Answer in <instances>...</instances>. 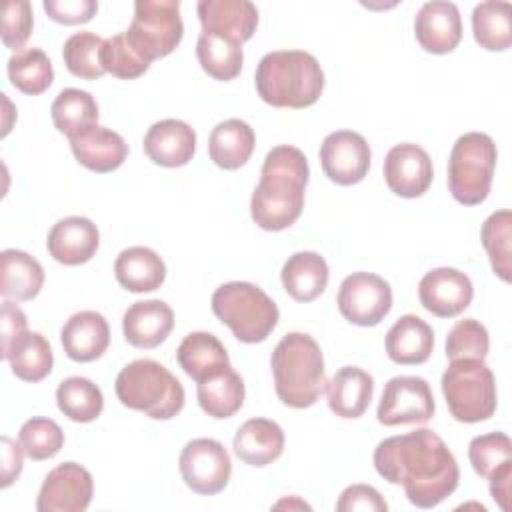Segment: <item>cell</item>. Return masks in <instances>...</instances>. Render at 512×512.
<instances>
[{
    "instance_id": "17",
    "label": "cell",
    "mask_w": 512,
    "mask_h": 512,
    "mask_svg": "<svg viewBox=\"0 0 512 512\" xmlns=\"http://www.w3.org/2000/svg\"><path fill=\"white\" fill-rule=\"evenodd\" d=\"M414 36L430 54H448L462 40V20L454 2L432 0L422 4L414 18Z\"/></svg>"
},
{
    "instance_id": "47",
    "label": "cell",
    "mask_w": 512,
    "mask_h": 512,
    "mask_svg": "<svg viewBox=\"0 0 512 512\" xmlns=\"http://www.w3.org/2000/svg\"><path fill=\"white\" fill-rule=\"evenodd\" d=\"M44 10L54 22L74 26V24L90 22L98 10V2H94V0H44Z\"/></svg>"
},
{
    "instance_id": "28",
    "label": "cell",
    "mask_w": 512,
    "mask_h": 512,
    "mask_svg": "<svg viewBox=\"0 0 512 512\" xmlns=\"http://www.w3.org/2000/svg\"><path fill=\"white\" fill-rule=\"evenodd\" d=\"M256 146L254 130L240 118L218 122L208 138L210 160L222 170H238L244 166Z\"/></svg>"
},
{
    "instance_id": "20",
    "label": "cell",
    "mask_w": 512,
    "mask_h": 512,
    "mask_svg": "<svg viewBox=\"0 0 512 512\" xmlns=\"http://www.w3.org/2000/svg\"><path fill=\"white\" fill-rule=\"evenodd\" d=\"M142 146L154 164L178 168L192 160L196 152V132L178 118H164L148 128Z\"/></svg>"
},
{
    "instance_id": "12",
    "label": "cell",
    "mask_w": 512,
    "mask_h": 512,
    "mask_svg": "<svg viewBox=\"0 0 512 512\" xmlns=\"http://www.w3.org/2000/svg\"><path fill=\"white\" fill-rule=\"evenodd\" d=\"M430 384L420 376H394L386 382L376 418L384 426L426 424L434 416Z\"/></svg>"
},
{
    "instance_id": "50",
    "label": "cell",
    "mask_w": 512,
    "mask_h": 512,
    "mask_svg": "<svg viewBox=\"0 0 512 512\" xmlns=\"http://www.w3.org/2000/svg\"><path fill=\"white\" fill-rule=\"evenodd\" d=\"M510 478H512V460L504 462L500 468H496L492 472V476L488 478L490 480V494L494 498V502L502 508V510H508L510 504Z\"/></svg>"
},
{
    "instance_id": "44",
    "label": "cell",
    "mask_w": 512,
    "mask_h": 512,
    "mask_svg": "<svg viewBox=\"0 0 512 512\" xmlns=\"http://www.w3.org/2000/svg\"><path fill=\"white\" fill-rule=\"evenodd\" d=\"M102 66L106 72H110L116 78L132 80V78L142 76L150 64L134 52V48L128 44V40L122 32V34H116V36H110L104 40Z\"/></svg>"
},
{
    "instance_id": "34",
    "label": "cell",
    "mask_w": 512,
    "mask_h": 512,
    "mask_svg": "<svg viewBox=\"0 0 512 512\" xmlns=\"http://www.w3.org/2000/svg\"><path fill=\"white\" fill-rule=\"evenodd\" d=\"M472 32L480 48L508 50L512 44V6L504 0H486L472 10Z\"/></svg>"
},
{
    "instance_id": "49",
    "label": "cell",
    "mask_w": 512,
    "mask_h": 512,
    "mask_svg": "<svg viewBox=\"0 0 512 512\" xmlns=\"http://www.w3.org/2000/svg\"><path fill=\"white\" fill-rule=\"evenodd\" d=\"M22 446L2 436V488H8L22 472Z\"/></svg>"
},
{
    "instance_id": "14",
    "label": "cell",
    "mask_w": 512,
    "mask_h": 512,
    "mask_svg": "<svg viewBox=\"0 0 512 512\" xmlns=\"http://www.w3.org/2000/svg\"><path fill=\"white\" fill-rule=\"evenodd\" d=\"M370 156L366 138L354 130H336L320 146L322 170L340 186L362 182L370 170Z\"/></svg>"
},
{
    "instance_id": "41",
    "label": "cell",
    "mask_w": 512,
    "mask_h": 512,
    "mask_svg": "<svg viewBox=\"0 0 512 512\" xmlns=\"http://www.w3.org/2000/svg\"><path fill=\"white\" fill-rule=\"evenodd\" d=\"M18 442L30 460L40 462L60 452L64 446V432L52 418L34 416L20 426Z\"/></svg>"
},
{
    "instance_id": "43",
    "label": "cell",
    "mask_w": 512,
    "mask_h": 512,
    "mask_svg": "<svg viewBox=\"0 0 512 512\" xmlns=\"http://www.w3.org/2000/svg\"><path fill=\"white\" fill-rule=\"evenodd\" d=\"M468 458L480 478H490L496 468L512 460V442L504 432H488L470 440Z\"/></svg>"
},
{
    "instance_id": "4",
    "label": "cell",
    "mask_w": 512,
    "mask_h": 512,
    "mask_svg": "<svg viewBox=\"0 0 512 512\" xmlns=\"http://www.w3.org/2000/svg\"><path fill=\"white\" fill-rule=\"evenodd\" d=\"M270 368L278 398L290 408H310L320 398L326 376L318 342L304 332H290L276 344Z\"/></svg>"
},
{
    "instance_id": "42",
    "label": "cell",
    "mask_w": 512,
    "mask_h": 512,
    "mask_svg": "<svg viewBox=\"0 0 512 512\" xmlns=\"http://www.w3.org/2000/svg\"><path fill=\"white\" fill-rule=\"evenodd\" d=\"M490 348L488 330L474 318L458 320L446 336V356L450 360H484Z\"/></svg>"
},
{
    "instance_id": "26",
    "label": "cell",
    "mask_w": 512,
    "mask_h": 512,
    "mask_svg": "<svg viewBox=\"0 0 512 512\" xmlns=\"http://www.w3.org/2000/svg\"><path fill=\"white\" fill-rule=\"evenodd\" d=\"M434 348L432 328L416 314L400 316L386 334V354L394 364H424Z\"/></svg>"
},
{
    "instance_id": "22",
    "label": "cell",
    "mask_w": 512,
    "mask_h": 512,
    "mask_svg": "<svg viewBox=\"0 0 512 512\" xmlns=\"http://www.w3.org/2000/svg\"><path fill=\"white\" fill-rule=\"evenodd\" d=\"M66 356L74 362H92L100 358L110 344V328L106 318L94 310L72 314L60 330Z\"/></svg>"
},
{
    "instance_id": "48",
    "label": "cell",
    "mask_w": 512,
    "mask_h": 512,
    "mask_svg": "<svg viewBox=\"0 0 512 512\" xmlns=\"http://www.w3.org/2000/svg\"><path fill=\"white\" fill-rule=\"evenodd\" d=\"M26 330H28V320H26V314L22 312V308L10 300H4L2 312H0V336H2L0 356H4L8 352V348L14 344V340L18 336H22Z\"/></svg>"
},
{
    "instance_id": "45",
    "label": "cell",
    "mask_w": 512,
    "mask_h": 512,
    "mask_svg": "<svg viewBox=\"0 0 512 512\" xmlns=\"http://www.w3.org/2000/svg\"><path fill=\"white\" fill-rule=\"evenodd\" d=\"M34 26L32 6L28 0H10L2 14V42L6 48H22Z\"/></svg>"
},
{
    "instance_id": "46",
    "label": "cell",
    "mask_w": 512,
    "mask_h": 512,
    "mask_svg": "<svg viewBox=\"0 0 512 512\" xmlns=\"http://www.w3.org/2000/svg\"><path fill=\"white\" fill-rule=\"evenodd\" d=\"M338 512H354V510H364V512H386L388 504L380 496V492L374 486L368 484H352L344 488L336 502Z\"/></svg>"
},
{
    "instance_id": "15",
    "label": "cell",
    "mask_w": 512,
    "mask_h": 512,
    "mask_svg": "<svg viewBox=\"0 0 512 512\" xmlns=\"http://www.w3.org/2000/svg\"><path fill=\"white\" fill-rule=\"evenodd\" d=\"M472 296V280L458 268L450 266L426 272L418 284L420 304L438 318L458 316L470 306Z\"/></svg>"
},
{
    "instance_id": "5",
    "label": "cell",
    "mask_w": 512,
    "mask_h": 512,
    "mask_svg": "<svg viewBox=\"0 0 512 512\" xmlns=\"http://www.w3.org/2000/svg\"><path fill=\"white\" fill-rule=\"evenodd\" d=\"M118 400L144 412L154 420H170L184 408V388L180 380L160 362L140 358L126 364L114 382Z\"/></svg>"
},
{
    "instance_id": "2",
    "label": "cell",
    "mask_w": 512,
    "mask_h": 512,
    "mask_svg": "<svg viewBox=\"0 0 512 512\" xmlns=\"http://www.w3.org/2000/svg\"><path fill=\"white\" fill-rule=\"evenodd\" d=\"M308 176V160L300 148L288 144L272 148L264 158L260 182L250 200V214L256 226L268 232L292 226L304 208Z\"/></svg>"
},
{
    "instance_id": "8",
    "label": "cell",
    "mask_w": 512,
    "mask_h": 512,
    "mask_svg": "<svg viewBox=\"0 0 512 512\" xmlns=\"http://www.w3.org/2000/svg\"><path fill=\"white\" fill-rule=\"evenodd\" d=\"M442 394L458 422H482L496 412V380L484 360H450L442 374Z\"/></svg>"
},
{
    "instance_id": "30",
    "label": "cell",
    "mask_w": 512,
    "mask_h": 512,
    "mask_svg": "<svg viewBox=\"0 0 512 512\" xmlns=\"http://www.w3.org/2000/svg\"><path fill=\"white\" fill-rule=\"evenodd\" d=\"M328 264L318 252L292 254L280 272L282 286L296 302L316 300L328 284Z\"/></svg>"
},
{
    "instance_id": "32",
    "label": "cell",
    "mask_w": 512,
    "mask_h": 512,
    "mask_svg": "<svg viewBox=\"0 0 512 512\" xmlns=\"http://www.w3.org/2000/svg\"><path fill=\"white\" fill-rule=\"evenodd\" d=\"M2 358L8 360L14 376L24 382L44 380L54 366L50 342L40 332L30 330L18 336Z\"/></svg>"
},
{
    "instance_id": "24",
    "label": "cell",
    "mask_w": 512,
    "mask_h": 512,
    "mask_svg": "<svg viewBox=\"0 0 512 512\" xmlns=\"http://www.w3.org/2000/svg\"><path fill=\"white\" fill-rule=\"evenodd\" d=\"M234 454L248 466H268L284 452V432L268 418H250L234 434Z\"/></svg>"
},
{
    "instance_id": "10",
    "label": "cell",
    "mask_w": 512,
    "mask_h": 512,
    "mask_svg": "<svg viewBox=\"0 0 512 512\" xmlns=\"http://www.w3.org/2000/svg\"><path fill=\"white\" fill-rule=\"evenodd\" d=\"M178 468L184 484L204 496L222 492L232 474L230 454L222 442L214 438H194L186 442L178 458Z\"/></svg>"
},
{
    "instance_id": "38",
    "label": "cell",
    "mask_w": 512,
    "mask_h": 512,
    "mask_svg": "<svg viewBox=\"0 0 512 512\" xmlns=\"http://www.w3.org/2000/svg\"><path fill=\"white\" fill-rule=\"evenodd\" d=\"M8 80L10 84L30 96L42 94L54 80V68L50 58L40 48H26L8 58Z\"/></svg>"
},
{
    "instance_id": "19",
    "label": "cell",
    "mask_w": 512,
    "mask_h": 512,
    "mask_svg": "<svg viewBox=\"0 0 512 512\" xmlns=\"http://www.w3.org/2000/svg\"><path fill=\"white\" fill-rule=\"evenodd\" d=\"M100 244V232L90 218L66 216L58 220L46 238L48 254L64 266L88 262Z\"/></svg>"
},
{
    "instance_id": "51",
    "label": "cell",
    "mask_w": 512,
    "mask_h": 512,
    "mask_svg": "<svg viewBox=\"0 0 512 512\" xmlns=\"http://www.w3.org/2000/svg\"><path fill=\"white\" fill-rule=\"evenodd\" d=\"M284 506H288V508H294V506H296V508H310V506H308V504H306V502H302V500H298V498H296V496H292V498H290V500H288V498H286V500H280V502H278V504H274V508H284Z\"/></svg>"
},
{
    "instance_id": "21",
    "label": "cell",
    "mask_w": 512,
    "mask_h": 512,
    "mask_svg": "<svg viewBox=\"0 0 512 512\" xmlns=\"http://www.w3.org/2000/svg\"><path fill=\"white\" fill-rule=\"evenodd\" d=\"M174 328V312L164 300H140L122 316V332L134 348L160 346Z\"/></svg>"
},
{
    "instance_id": "11",
    "label": "cell",
    "mask_w": 512,
    "mask_h": 512,
    "mask_svg": "<svg viewBox=\"0 0 512 512\" xmlns=\"http://www.w3.org/2000/svg\"><path fill=\"white\" fill-rule=\"evenodd\" d=\"M340 314L356 326H376L392 308L390 284L372 272H352L338 288Z\"/></svg>"
},
{
    "instance_id": "6",
    "label": "cell",
    "mask_w": 512,
    "mask_h": 512,
    "mask_svg": "<svg viewBox=\"0 0 512 512\" xmlns=\"http://www.w3.org/2000/svg\"><path fill=\"white\" fill-rule=\"evenodd\" d=\"M212 312L244 344L264 342L278 324L274 300L252 282H226L212 294Z\"/></svg>"
},
{
    "instance_id": "31",
    "label": "cell",
    "mask_w": 512,
    "mask_h": 512,
    "mask_svg": "<svg viewBox=\"0 0 512 512\" xmlns=\"http://www.w3.org/2000/svg\"><path fill=\"white\" fill-rule=\"evenodd\" d=\"M0 294L6 300H32L38 296L42 284H44V268L42 264L16 248L2 250L0 254Z\"/></svg>"
},
{
    "instance_id": "25",
    "label": "cell",
    "mask_w": 512,
    "mask_h": 512,
    "mask_svg": "<svg viewBox=\"0 0 512 512\" xmlns=\"http://www.w3.org/2000/svg\"><path fill=\"white\" fill-rule=\"evenodd\" d=\"M374 378L358 366H342L326 382L330 410L340 418H360L372 400Z\"/></svg>"
},
{
    "instance_id": "1",
    "label": "cell",
    "mask_w": 512,
    "mask_h": 512,
    "mask_svg": "<svg viewBox=\"0 0 512 512\" xmlns=\"http://www.w3.org/2000/svg\"><path fill=\"white\" fill-rule=\"evenodd\" d=\"M372 460L376 472L390 484H402L408 502L418 508H434L458 488L456 458L430 428L384 438Z\"/></svg>"
},
{
    "instance_id": "29",
    "label": "cell",
    "mask_w": 512,
    "mask_h": 512,
    "mask_svg": "<svg viewBox=\"0 0 512 512\" xmlns=\"http://www.w3.org/2000/svg\"><path fill=\"white\" fill-rule=\"evenodd\" d=\"M114 274L128 292H152L166 280L164 260L146 246H130L116 256Z\"/></svg>"
},
{
    "instance_id": "16",
    "label": "cell",
    "mask_w": 512,
    "mask_h": 512,
    "mask_svg": "<svg viewBox=\"0 0 512 512\" xmlns=\"http://www.w3.org/2000/svg\"><path fill=\"white\" fill-rule=\"evenodd\" d=\"M432 160L428 152L412 142L396 144L384 158V180L402 198H418L432 184Z\"/></svg>"
},
{
    "instance_id": "37",
    "label": "cell",
    "mask_w": 512,
    "mask_h": 512,
    "mask_svg": "<svg viewBox=\"0 0 512 512\" xmlns=\"http://www.w3.org/2000/svg\"><path fill=\"white\" fill-rule=\"evenodd\" d=\"M56 404L68 420L86 424L102 414L104 396L92 380L82 376H70L58 384Z\"/></svg>"
},
{
    "instance_id": "27",
    "label": "cell",
    "mask_w": 512,
    "mask_h": 512,
    "mask_svg": "<svg viewBox=\"0 0 512 512\" xmlns=\"http://www.w3.org/2000/svg\"><path fill=\"white\" fill-rule=\"evenodd\" d=\"M180 368L198 384L230 366L224 344L210 332H190L176 350Z\"/></svg>"
},
{
    "instance_id": "35",
    "label": "cell",
    "mask_w": 512,
    "mask_h": 512,
    "mask_svg": "<svg viewBox=\"0 0 512 512\" xmlns=\"http://www.w3.org/2000/svg\"><path fill=\"white\" fill-rule=\"evenodd\" d=\"M50 116L58 132L68 140L98 124V104L94 96L80 88H64L50 106Z\"/></svg>"
},
{
    "instance_id": "36",
    "label": "cell",
    "mask_w": 512,
    "mask_h": 512,
    "mask_svg": "<svg viewBox=\"0 0 512 512\" xmlns=\"http://www.w3.org/2000/svg\"><path fill=\"white\" fill-rule=\"evenodd\" d=\"M196 56L202 66V70L212 76L214 80H234L244 62V52L242 44L218 36V34H208L202 32L196 42Z\"/></svg>"
},
{
    "instance_id": "18",
    "label": "cell",
    "mask_w": 512,
    "mask_h": 512,
    "mask_svg": "<svg viewBox=\"0 0 512 512\" xmlns=\"http://www.w3.org/2000/svg\"><path fill=\"white\" fill-rule=\"evenodd\" d=\"M196 12L202 32L218 34L238 44L250 40L258 26V8L248 0H200Z\"/></svg>"
},
{
    "instance_id": "13",
    "label": "cell",
    "mask_w": 512,
    "mask_h": 512,
    "mask_svg": "<svg viewBox=\"0 0 512 512\" xmlns=\"http://www.w3.org/2000/svg\"><path fill=\"white\" fill-rule=\"evenodd\" d=\"M94 494V480L92 474L76 464V462H62L54 466L36 498L38 512H84L90 506Z\"/></svg>"
},
{
    "instance_id": "39",
    "label": "cell",
    "mask_w": 512,
    "mask_h": 512,
    "mask_svg": "<svg viewBox=\"0 0 512 512\" xmlns=\"http://www.w3.org/2000/svg\"><path fill=\"white\" fill-rule=\"evenodd\" d=\"M480 238L490 258V266L494 274L500 280L510 282L512 278V212L510 210L492 212L482 224Z\"/></svg>"
},
{
    "instance_id": "33",
    "label": "cell",
    "mask_w": 512,
    "mask_h": 512,
    "mask_svg": "<svg viewBox=\"0 0 512 512\" xmlns=\"http://www.w3.org/2000/svg\"><path fill=\"white\" fill-rule=\"evenodd\" d=\"M244 382L240 374L228 366L224 372L198 382L196 396L200 408L212 418H230L244 404Z\"/></svg>"
},
{
    "instance_id": "3",
    "label": "cell",
    "mask_w": 512,
    "mask_h": 512,
    "mask_svg": "<svg viewBox=\"0 0 512 512\" xmlns=\"http://www.w3.org/2000/svg\"><path fill=\"white\" fill-rule=\"evenodd\" d=\"M254 84L258 96L274 108H308L324 90V72L310 52L276 50L260 58Z\"/></svg>"
},
{
    "instance_id": "7",
    "label": "cell",
    "mask_w": 512,
    "mask_h": 512,
    "mask_svg": "<svg viewBox=\"0 0 512 512\" xmlns=\"http://www.w3.org/2000/svg\"><path fill=\"white\" fill-rule=\"evenodd\" d=\"M496 158V144L484 132H466L454 142L448 158V188L456 202L476 206L488 198Z\"/></svg>"
},
{
    "instance_id": "23",
    "label": "cell",
    "mask_w": 512,
    "mask_h": 512,
    "mask_svg": "<svg viewBox=\"0 0 512 512\" xmlns=\"http://www.w3.org/2000/svg\"><path fill=\"white\" fill-rule=\"evenodd\" d=\"M70 150L84 168L98 174L120 168L128 156V144L124 138L118 132L98 124L70 138Z\"/></svg>"
},
{
    "instance_id": "9",
    "label": "cell",
    "mask_w": 512,
    "mask_h": 512,
    "mask_svg": "<svg viewBox=\"0 0 512 512\" xmlns=\"http://www.w3.org/2000/svg\"><path fill=\"white\" fill-rule=\"evenodd\" d=\"M182 34L184 24L178 0H138L132 22L124 32L128 44L148 64L174 52Z\"/></svg>"
},
{
    "instance_id": "40",
    "label": "cell",
    "mask_w": 512,
    "mask_h": 512,
    "mask_svg": "<svg viewBox=\"0 0 512 512\" xmlns=\"http://www.w3.org/2000/svg\"><path fill=\"white\" fill-rule=\"evenodd\" d=\"M104 38L94 32L82 30L72 34L62 48V58L68 72L82 80H96L106 70L102 66Z\"/></svg>"
}]
</instances>
